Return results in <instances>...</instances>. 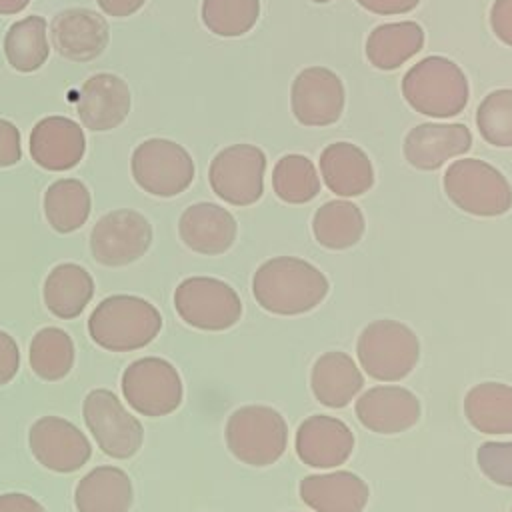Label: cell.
Here are the masks:
<instances>
[{
  "mask_svg": "<svg viewBox=\"0 0 512 512\" xmlns=\"http://www.w3.org/2000/svg\"><path fill=\"white\" fill-rule=\"evenodd\" d=\"M328 278L314 264L296 256H276L258 266L252 278L256 302L272 314L310 312L328 296Z\"/></svg>",
  "mask_w": 512,
  "mask_h": 512,
  "instance_id": "1",
  "label": "cell"
},
{
  "mask_svg": "<svg viewBox=\"0 0 512 512\" xmlns=\"http://www.w3.org/2000/svg\"><path fill=\"white\" fill-rule=\"evenodd\" d=\"M162 328L158 308L132 294L104 298L88 318V334L94 344L110 352H130L150 344Z\"/></svg>",
  "mask_w": 512,
  "mask_h": 512,
  "instance_id": "2",
  "label": "cell"
},
{
  "mask_svg": "<svg viewBox=\"0 0 512 512\" xmlns=\"http://www.w3.org/2000/svg\"><path fill=\"white\" fill-rule=\"evenodd\" d=\"M402 96L418 114L452 118L466 108L470 88L456 62L444 56H426L404 74Z\"/></svg>",
  "mask_w": 512,
  "mask_h": 512,
  "instance_id": "3",
  "label": "cell"
},
{
  "mask_svg": "<svg viewBox=\"0 0 512 512\" xmlns=\"http://www.w3.org/2000/svg\"><path fill=\"white\" fill-rule=\"evenodd\" d=\"M444 192L456 208L472 216H502L512 206V188L506 176L478 158L452 162L444 172Z\"/></svg>",
  "mask_w": 512,
  "mask_h": 512,
  "instance_id": "4",
  "label": "cell"
},
{
  "mask_svg": "<svg viewBox=\"0 0 512 512\" xmlns=\"http://www.w3.org/2000/svg\"><path fill=\"white\" fill-rule=\"evenodd\" d=\"M356 354L364 372L374 380L406 378L420 358L418 336L398 320H374L358 336Z\"/></svg>",
  "mask_w": 512,
  "mask_h": 512,
  "instance_id": "5",
  "label": "cell"
},
{
  "mask_svg": "<svg viewBox=\"0 0 512 512\" xmlns=\"http://www.w3.org/2000/svg\"><path fill=\"white\" fill-rule=\"evenodd\" d=\"M224 438L230 454L240 462L250 466H268L284 454L288 426L278 410L250 404L230 414Z\"/></svg>",
  "mask_w": 512,
  "mask_h": 512,
  "instance_id": "6",
  "label": "cell"
},
{
  "mask_svg": "<svg viewBox=\"0 0 512 512\" xmlns=\"http://www.w3.org/2000/svg\"><path fill=\"white\" fill-rule=\"evenodd\" d=\"M178 316L198 330H226L242 316V302L236 290L212 276H190L174 290Z\"/></svg>",
  "mask_w": 512,
  "mask_h": 512,
  "instance_id": "7",
  "label": "cell"
},
{
  "mask_svg": "<svg viewBox=\"0 0 512 512\" xmlns=\"http://www.w3.org/2000/svg\"><path fill=\"white\" fill-rule=\"evenodd\" d=\"M120 386L128 406L150 418L172 414L184 396L178 370L158 356H144L128 364Z\"/></svg>",
  "mask_w": 512,
  "mask_h": 512,
  "instance_id": "8",
  "label": "cell"
},
{
  "mask_svg": "<svg viewBox=\"0 0 512 512\" xmlns=\"http://www.w3.org/2000/svg\"><path fill=\"white\" fill-rule=\"evenodd\" d=\"M84 422L98 448L116 460L132 458L144 440V428L108 388H94L82 402Z\"/></svg>",
  "mask_w": 512,
  "mask_h": 512,
  "instance_id": "9",
  "label": "cell"
},
{
  "mask_svg": "<svg viewBox=\"0 0 512 512\" xmlns=\"http://www.w3.org/2000/svg\"><path fill=\"white\" fill-rule=\"evenodd\" d=\"M136 184L160 198L178 196L194 180V162L188 150L166 138H150L132 152Z\"/></svg>",
  "mask_w": 512,
  "mask_h": 512,
  "instance_id": "10",
  "label": "cell"
},
{
  "mask_svg": "<svg viewBox=\"0 0 512 512\" xmlns=\"http://www.w3.org/2000/svg\"><path fill=\"white\" fill-rule=\"evenodd\" d=\"M266 156L254 144H232L220 150L208 168L214 194L232 206H250L264 192Z\"/></svg>",
  "mask_w": 512,
  "mask_h": 512,
  "instance_id": "11",
  "label": "cell"
},
{
  "mask_svg": "<svg viewBox=\"0 0 512 512\" xmlns=\"http://www.w3.org/2000/svg\"><path fill=\"white\" fill-rule=\"evenodd\" d=\"M152 244V226L144 214L120 208L104 214L90 232V254L102 266H126L142 258Z\"/></svg>",
  "mask_w": 512,
  "mask_h": 512,
  "instance_id": "12",
  "label": "cell"
},
{
  "mask_svg": "<svg viewBox=\"0 0 512 512\" xmlns=\"http://www.w3.org/2000/svg\"><path fill=\"white\" fill-rule=\"evenodd\" d=\"M32 456L48 470L68 474L80 470L92 456L84 432L62 416H42L28 430Z\"/></svg>",
  "mask_w": 512,
  "mask_h": 512,
  "instance_id": "13",
  "label": "cell"
},
{
  "mask_svg": "<svg viewBox=\"0 0 512 512\" xmlns=\"http://www.w3.org/2000/svg\"><path fill=\"white\" fill-rule=\"evenodd\" d=\"M342 80L324 66L304 68L292 82L290 106L302 126L334 124L344 110Z\"/></svg>",
  "mask_w": 512,
  "mask_h": 512,
  "instance_id": "14",
  "label": "cell"
},
{
  "mask_svg": "<svg viewBox=\"0 0 512 512\" xmlns=\"http://www.w3.org/2000/svg\"><path fill=\"white\" fill-rule=\"evenodd\" d=\"M296 456L312 468H338L354 450L352 430L328 414L308 416L296 430Z\"/></svg>",
  "mask_w": 512,
  "mask_h": 512,
  "instance_id": "15",
  "label": "cell"
},
{
  "mask_svg": "<svg viewBox=\"0 0 512 512\" xmlns=\"http://www.w3.org/2000/svg\"><path fill=\"white\" fill-rule=\"evenodd\" d=\"M108 32V22L88 8L62 10L50 24L52 46L72 62L98 58L108 44Z\"/></svg>",
  "mask_w": 512,
  "mask_h": 512,
  "instance_id": "16",
  "label": "cell"
},
{
  "mask_svg": "<svg viewBox=\"0 0 512 512\" xmlns=\"http://www.w3.org/2000/svg\"><path fill=\"white\" fill-rule=\"evenodd\" d=\"M356 418L372 432L398 434L418 422L420 400L402 386H376L356 400Z\"/></svg>",
  "mask_w": 512,
  "mask_h": 512,
  "instance_id": "17",
  "label": "cell"
},
{
  "mask_svg": "<svg viewBox=\"0 0 512 512\" xmlns=\"http://www.w3.org/2000/svg\"><path fill=\"white\" fill-rule=\"evenodd\" d=\"M128 84L110 72L90 76L78 96L76 110L82 124L94 132H106L124 122L130 112Z\"/></svg>",
  "mask_w": 512,
  "mask_h": 512,
  "instance_id": "18",
  "label": "cell"
},
{
  "mask_svg": "<svg viewBox=\"0 0 512 512\" xmlns=\"http://www.w3.org/2000/svg\"><path fill=\"white\" fill-rule=\"evenodd\" d=\"M84 150V132L70 118L48 116L32 128L30 156L44 170H70L82 160Z\"/></svg>",
  "mask_w": 512,
  "mask_h": 512,
  "instance_id": "19",
  "label": "cell"
},
{
  "mask_svg": "<svg viewBox=\"0 0 512 512\" xmlns=\"http://www.w3.org/2000/svg\"><path fill=\"white\" fill-rule=\"evenodd\" d=\"M470 146L472 134L466 124L424 122L406 134L404 158L418 170H436L446 160L466 154Z\"/></svg>",
  "mask_w": 512,
  "mask_h": 512,
  "instance_id": "20",
  "label": "cell"
},
{
  "mask_svg": "<svg viewBox=\"0 0 512 512\" xmlns=\"http://www.w3.org/2000/svg\"><path fill=\"white\" fill-rule=\"evenodd\" d=\"M234 216L212 202H198L188 206L178 220V234L182 242L198 254H224L236 240Z\"/></svg>",
  "mask_w": 512,
  "mask_h": 512,
  "instance_id": "21",
  "label": "cell"
},
{
  "mask_svg": "<svg viewBox=\"0 0 512 512\" xmlns=\"http://www.w3.org/2000/svg\"><path fill=\"white\" fill-rule=\"evenodd\" d=\"M300 498L316 512H362L368 484L354 472L310 474L300 480Z\"/></svg>",
  "mask_w": 512,
  "mask_h": 512,
  "instance_id": "22",
  "label": "cell"
},
{
  "mask_svg": "<svg viewBox=\"0 0 512 512\" xmlns=\"http://www.w3.org/2000/svg\"><path fill=\"white\" fill-rule=\"evenodd\" d=\"M320 172L330 192L352 198L374 184V168L368 154L352 142L328 144L320 154Z\"/></svg>",
  "mask_w": 512,
  "mask_h": 512,
  "instance_id": "23",
  "label": "cell"
},
{
  "mask_svg": "<svg viewBox=\"0 0 512 512\" xmlns=\"http://www.w3.org/2000/svg\"><path fill=\"white\" fill-rule=\"evenodd\" d=\"M364 378L346 352H324L312 366L310 388L314 398L328 408H344L362 390Z\"/></svg>",
  "mask_w": 512,
  "mask_h": 512,
  "instance_id": "24",
  "label": "cell"
},
{
  "mask_svg": "<svg viewBox=\"0 0 512 512\" xmlns=\"http://www.w3.org/2000/svg\"><path fill=\"white\" fill-rule=\"evenodd\" d=\"M134 500L130 476L116 466H96L74 490L78 512H128Z\"/></svg>",
  "mask_w": 512,
  "mask_h": 512,
  "instance_id": "25",
  "label": "cell"
},
{
  "mask_svg": "<svg viewBox=\"0 0 512 512\" xmlns=\"http://www.w3.org/2000/svg\"><path fill=\"white\" fill-rule=\"evenodd\" d=\"M42 296L48 312L56 318L72 320L84 312L94 296L92 274L74 262L56 264L42 286Z\"/></svg>",
  "mask_w": 512,
  "mask_h": 512,
  "instance_id": "26",
  "label": "cell"
},
{
  "mask_svg": "<svg viewBox=\"0 0 512 512\" xmlns=\"http://www.w3.org/2000/svg\"><path fill=\"white\" fill-rule=\"evenodd\" d=\"M424 46V30L414 20L376 26L366 38V58L374 68L396 70Z\"/></svg>",
  "mask_w": 512,
  "mask_h": 512,
  "instance_id": "27",
  "label": "cell"
},
{
  "mask_svg": "<svg viewBox=\"0 0 512 512\" xmlns=\"http://www.w3.org/2000/svg\"><path fill=\"white\" fill-rule=\"evenodd\" d=\"M464 416L482 434H512V386L480 382L464 396Z\"/></svg>",
  "mask_w": 512,
  "mask_h": 512,
  "instance_id": "28",
  "label": "cell"
},
{
  "mask_svg": "<svg viewBox=\"0 0 512 512\" xmlns=\"http://www.w3.org/2000/svg\"><path fill=\"white\" fill-rule=\"evenodd\" d=\"M312 232L316 242L328 250L350 248L364 234V214L350 200H328L316 210Z\"/></svg>",
  "mask_w": 512,
  "mask_h": 512,
  "instance_id": "29",
  "label": "cell"
},
{
  "mask_svg": "<svg viewBox=\"0 0 512 512\" xmlns=\"http://www.w3.org/2000/svg\"><path fill=\"white\" fill-rule=\"evenodd\" d=\"M90 208V192L86 184L76 178L56 180L44 192L46 220L60 234H70L84 226L90 216Z\"/></svg>",
  "mask_w": 512,
  "mask_h": 512,
  "instance_id": "30",
  "label": "cell"
},
{
  "mask_svg": "<svg viewBox=\"0 0 512 512\" xmlns=\"http://www.w3.org/2000/svg\"><path fill=\"white\" fill-rule=\"evenodd\" d=\"M4 54L8 64L18 72L38 70L50 54L46 20L38 14H32L14 22L4 36Z\"/></svg>",
  "mask_w": 512,
  "mask_h": 512,
  "instance_id": "31",
  "label": "cell"
},
{
  "mask_svg": "<svg viewBox=\"0 0 512 512\" xmlns=\"http://www.w3.org/2000/svg\"><path fill=\"white\" fill-rule=\"evenodd\" d=\"M74 342L62 328H40L30 342V368L32 372L46 380H62L74 366Z\"/></svg>",
  "mask_w": 512,
  "mask_h": 512,
  "instance_id": "32",
  "label": "cell"
},
{
  "mask_svg": "<svg viewBox=\"0 0 512 512\" xmlns=\"http://www.w3.org/2000/svg\"><path fill=\"white\" fill-rule=\"evenodd\" d=\"M272 188L288 204H306L320 192V178L310 158L286 154L272 170Z\"/></svg>",
  "mask_w": 512,
  "mask_h": 512,
  "instance_id": "33",
  "label": "cell"
},
{
  "mask_svg": "<svg viewBox=\"0 0 512 512\" xmlns=\"http://www.w3.org/2000/svg\"><path fill=\"white\" fill-rule=\"evenodd\" d=\"M260 0H204L202 22L216 36H242L256 24Z\"/></svg>",
  "mask_w": 512,
  "mask_h": 512,
  "instance_id": "34",
  "label": "cell"
},
{
  "mask_svg": "<svg viewBox=\"0 0 512 512\" xmlns=\"http://www.w3.org/2000/svg\"><path fill=\"white\" fill-rule=\"evenodd\" d=\"M476 126L488 144L512 146V88L494 90L478 104Z\"/></svg>",
  "mask_w": 512,
  "mask_h": 512,
  "instance_id": "35",
  "label": "cell"
},
{
  "mask_svg": "<svg viewBox=\"0 0 512 512\" xmlns=\"http://www.w3.org/2000/svg\"><path fill=\"white\" fill-rule=\"evenodd\" d=\"M482 474L494 484L512 488V440L510 442H484L476 452Z\"/></svg>",
  "mask_w": 512,
  "mask_h": 512,
  "instance_id": "36",
  "label": "cell"
},
{
  "mask_svg": "<svg viewBox=\"0 0 512 512\" xmlns=\"http://www.w3.org/2000/svg\"><path fill=\"white\" fill-rule=\"evenodd\" d=\"M22 158V146H20V132L18 128L0 118V168L14 166Z\"/></svg>",
  "mask_w": 512,
  "mask_h": 512,
  "instance_id": "37",
  "label": "cell"
},
{
  "mask_svg": "<svg viewBox=\"0 0 512 512\" xmlns=\"http://www.w3.org/2000/svg\"><path fill=\"white\" fill-rule=\"evenodd\" d=\"M20 368V348L16 340L0 330V386L8 384Z\"/></svg>",
  "mask_w": 512,
  "mask_h": 512,
  "instance_id": "38",
  "label": "cell"
},
{
  "mask_svg": "<svg viewBox=\"0 0 512 512\" xmlns=\"http://www.w3.org/2000/svg\"><path fill=\"white\" fill-rule=\"evenodd\" d=\"M490 26L496 38L512 48V0H494L490 8Z\"/></svg>",
  "mask_w": 512,
  "mask_h": 512,
  "instance_id": "39",
  "label": "cell"
},
{
  "mask_svg": "<svg viewBox=\"0 0 512 512\" xmlns=\"http://www.w3.org/2000/svg\"><path fill=\"white\" fill-rule=\"evenodd\" d=\"M362 8H366L372 14L390 16V14H406L414 10L420 0H356Z\"/></svg>",
  "mask_w": 512,
  "mask_h": 512,
  "instance_id": "40",
  "label": "cell"
},
{
  "mask_svg": "<svg viewBox=\"0 0 512 512\" xmlns=\"http://www.w3.org/2000/svg\"><path fill=\"white\" fill-rule=\"evenodd\" d=\"M0 512H46L44 506L22 492H8L0 494Z\"/></svg>",
  "mask_w": 512,
  "mask_h": 512,
  "instance_id": "41",
  "label": "cell"
},
{
  "mask_svg": "<svg viewBox=\"0 0 512 512\" xmlns=\"http://www.w3.org/2000/svg\"><path fill=\"white\" fill-rule=\"evenodd\" d=\"M98 6L108 14V16H116V18H124L130 16L134 12H138L146 0H96Z\"/></svg>",
  "mask_w": 512,
  "mask_h": 512,
  "instance_id": "42",
  "label": "cell"
},
{
  "mask_svg": "<svg viewBox=\"0 0 512 512\" xmlns=\"http://www.w3.org/2000/svg\"><path fill=\"white\" fill-rule=\"evenodd\" d=\"M30 0H0V14H18L28 6Z\"/></svg>",
  "mask_w": 512,
  "mask_h": 512,
  "instance_id": "43",
  "label": "cell"
},
{
  "mask_svg": "<svg viewBox=\"0 0 512 512\" xmlns=\"http://www.w3.org/2000/svg\"><path fill=\"white\" fill-rule=\"evenodd\" d=\"M312 2H316V4H326V2H330V0H312Z\"/></svg>",
  "mask_w": 512,
  "mask_h": 512,
  "instance_id": "44",
  "label": "cell"
},
{
  "mask_svg": "<svg viewBox=\"0 0 512 512\" xmlns=\"http://www.w3.org/2000/svg\"><path fill=\"white\" fill-rule=\"evenodd\" d=\"M510 512H512V508H510Z\"/></svg>",
  "mask_w": 512,
  "mask_h": 512,
  "instance_id": "45",
  "label": "cell"
}]
</instances>
